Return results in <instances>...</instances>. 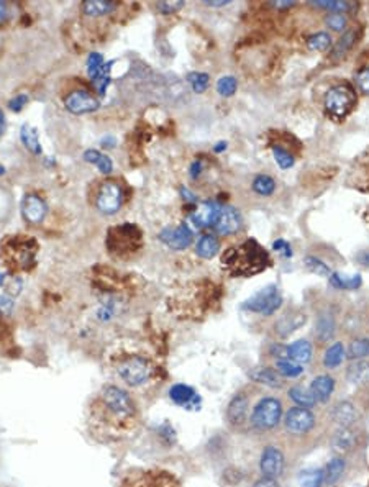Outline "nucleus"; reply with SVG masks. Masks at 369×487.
<instances>
[{
  "label": "nucleus",
  "instance_id": "1",
  "mask_svg": "<svg viewBox=\"0 0 369 487\" xmlns=\"http://www.w3.org/2000/svg\"><path fill=\"white\" fill-rule=\"evenodd\" d=\"M139 422V410L132 394L120 386L109 384L94 397L91 423L94 432L107 438H121L135 430Z\"/></svg>",
  "mask_w": 369,
  "mask_h": 487
},
{
  "label": "nucleus",
  "instance_id": "2",
  "mask_svg": "<svg viewBox=\"0 0 369 487\" xmlns=\"http://www.w3.org/2000/svg\"><path fill=\"white\" fill-rule=\"evenodd\" d=\"M271 256L255 238L227 250L222 256L223 269L233 277H251L271 266Z\"/></svg>",
  "mask_w": 369,
  "mask_h": 487
},
{
  "label": "nucleus",
  "instance_id": "3",
  "mask_svg": "<svg viewBox=\"0 0 369 487\" xmlns=\"http://www.w3.org/2000/svg\"><path fill=\"white\" fill-rule=\"evenodd\" d=\"M358 105L357 89L350 83L335 84L327 90L323 99V110L333 121H345Z\"/></svg>",
  "mask_w": 369,
  "mask_h": 487
},
{
  "label": "nucleus",
  "instance_id": "4",
  "mask_svg": "<svg viewBox=\"0 0 369 487\" xmlns=\"http://www.w3.org/2000/svg\"><path fill=\"white\" fill-rule=\"evenodd\" d=\"M282 418V402L277 397H263L251 412L250 423L255 430L269 432L279 425Z\"/></svg>",
  "mask_w": 369,
  "mask_h": 487
},
{
  "label": "nucleus",
  "instance_id": "5",
  "mask_svg": "<svg viewBox=\"0 0 369 487\" xmlns=\"http://www.w3.org/2000/svg\"><path fill=\"white\" fill-rule=\"evenodd\" d=\"M117 374L125 384L130 387H139L150 381L153 374L151 363L143 356H128L121 359L117 366Z\"/></svg>",
  "mask_w": 369,
  "mask_h": 487
},
{
  "label": "nucleus",
  "instance_id": "6",
  "mask_svg": "<svg viewBox=\"0 0 369 487\" xmlns=\"http://www.w3.org/2000/svg\"><path fill=\"white\" fill-rule=\"evenodd\" d=\"M282 304V294L279 291L276 284H269V286L263 287L259 292H256L253 297H250L248 300L243 304V309L248 310L253 314L261 315H273Z\"/></svg>",
  "mask_w": 369,
  "mask_h": 487
},
{
  "label": "nucleus",
  "instance_id": "7",
  "mask_svg": "<svg viewBox=\"0 0 369 487\" xmlns=\"http://www.w3.org/2000/svg\"><path fill=\"white\" fill-rule=\"evenodd\" d=\"M120 487H179V482L171 472L160 469L135 471L121 481Z\"/></svg>",
  "mask_w": 369,
  "mask_h": 487
},
{
  "label": "nucleus",
  "instance_id": "8",
  "mask_svg": "<svg viewBox=\"0 0 369 487\" xmlns=\"http://www.w3.org/2000/svg\"><path fill=\"white\" fill-rule=\"evenodd\" d=\"M284 427L289 435H307L315 427V415L309 409L292 407L284 415Z\"/></svg>",
  "mask_w": 369,
  "mask_h": 487
},
{
  "label": "nucleus",
  "instance_id": "9",
  "mask_svg": "<svg viewBox=\"0 0 369 487\" xmlns=\"http://www.w3.org/2000/svg\"><path fill=\"white\" fill-rule=\"evenodd\" d=\"M97 209L102 212L103 215H114L120 210L121 204H123V194H121V187L114 180H107L103 182L97 194Z\"/></svg>",
  "mask_w": 369,
  "mask_h": 487
},
{
  "label": "nucleus",
  "instance_id": "10",
  "mask_svg": "<svg viewBox=\"0 0 369 487\" xmlns=\"http://www.w3.org/2000/svg\"><path fill=\"white\" fill-rule=\"evenodd\" d=\"M284 468L286 461L282 451L274 445L264 446V450L261 451L259 456V471L263 477L277 479V477H281L282 472H284Z\"/></svg>",
  "mask_w": 369,
  "mask_h": 487
},
{
  "label": "nucleus",
  "instance_id": "11",
  "mask_svg": "<svg viewBox=\"0 0 369 487\" xmlns=\"http://www.w3.org/2000/svg\"><path fill=\"white\" fill-rule=\"evenodd\" d=\"M248 415H250V397L245 391H241L238 392L237 395H233V399L230 400V404H228L227 407V413H225V417H227L228 425L238 430V428L245 427L246 422L250 420Z\"/></svg>",
  "mask_w": 369,
  "mask_h": 487
},
{
  "label": "nucleus",
  "instance_id": "12",
  "mask_svg": "<svg viewBox=\"0 0 369 487\" xmlns=\"http://www.w3.org/2000/svg\"><path fill=\"white\" fill-rule=\"evenodd\" d=\"M7 258L12 261L13 266H19V268L26 269L28 264H31L35 261V253H37V245L31 240H20V238H15V240L8 243L6 246Z\"/></svg>",
  "mask_w": 369,
  "mask_h": 487
},
{
  "label": "nucleus",
  "instance_id": "13",
  "mask_svg": "<svg viewBox=\"0 0 369 487\" xmlns=\"http://www.w3.org/2000/svg\"><path fill=\"white\" fill-rule=\"evenodd\" d=\"M65 107L66 110L71 112V114L84 115V114H91V112H96L97 108L101 107V102H98L97 99L89 92V90L78 89V90H73L71 94H67V97L65 99Z\"/></svg>",
  "mask_w": 369,
  "mask_h": 487
},
{
  "label": "nucleus",
  "instance_id": "14",
  "mask_svg": "<svg viewBox=\"0 0 369 487\" xmlns=\"http://www.w3.org/2000/svg\"><path fill=\"white\" fill-rule=\"evenodd\" d=\"M161 241H164L169 248H173L175 251H182L192 245L194 234L192 230L187 227L186 223L178 225V227H168L160 233Z\"/></svg>",
  "mask_w": 369,
  "mask_h": 487
},
{
  "label": "nucleus",
  "instance_id": "15",
  "mask_svg": "<svg viewBox=\"0 0 369 487\" xmlns=\"http://www.w3.org/2000/svg\"><path fill=\"white\" fill-rule=\"evenodd\" d=\"M22 214H24V219L30 225H40L46 219V202H44L42 197L35 196V194H30V196H26L24 202H22Z\"/></svg>",
  "mask_w": 369,
  "mask_h": 487
},
{
  "label": "nucleus",
  "instance_id": "16",
  "mask_svg": "<svg viewBox=\"0 0 369 487\" xmlns=\"http://www.w3.org/2000/svg\"><path fill=\"white\" fill-rule=\"evenodd\" d=\"M169 399L186 410H197L200 407V395L197 394L194 387L187 384H174L171 387Z\"/></svg>",
  "mask_w": 369,
  "mask_h": 487
},
{
  "label": "nucleus",
  "instance_id": "17",
  "mask_svg": "<svg viewBox=\"0 0 369 487\" xmlns=\"http://www.w3.org/2000/svg\"><path fill=\"white\" fill-rule=\"evenodd\" d=\"M358 435L353 430V427H338V430L333 433L332 436V450L336 456L343 458L350 451L354 450L357 446Z\"/></svg>",
  "mask_w": 369,
  "mask_h": 487
},
{
  "label": "nucleus",
  "instance_id": "18",
  "mask_svg": "<svg viewBox=\"0 0 369 487\" xmlns=\"http://www.w3.org/2000/svg\"><path fill=\"white\" fill-rule=\"evenodd\" d=\"M361 38V28L358 26H350L343 31V35L340 36L338 42L333 44V49L330 53V58L333 61H340L348 54L351 49L354 48V44Z\"/></svg>",
  "mask_w": 369,
  "mask_h": 487
},
{
  "label": "nucleus",
  "instance_id": "19",
  "mask_svg": "<svg viewBox=\"0 0 369 487\" xmlns=\"http://www.w3.org/2000/svg\"><path fill=\"white\" fill-rule=\"evenodd\" d=\"M241 227V216L238 214L237 209L233 207L225 205L222 207V212H220V216L215 223V232L222 237H228V234H235Z\"/></svg>",
  "mask_w": 369,
  "mask_h": 487
},
{
  "label": "nucleus",
  "instance_id": "20",
  "mask_svg": "<svg viewBox=\"0 0 369 487\" xmlns=\"http://www.w3.org/2000/svg\"><path fill=\"white\" fill-rule=\"evenodd\" d=\"M307 322V315L304 312H300V310H289V312L282 315L281 318L276 322V335H279L281 338L289 336L291 333H294L295 330H299L302 325H305Z\"/></svg>",
  "mask_w": 369,
  "mask_h": 487
},
{
  "label": "nucleus",
  "instance_id": "21",
  "mask_svg": "<svg viewBox=\"0 0 369 487\" xmlns=\"http://www.w3.org/2000/svg\"><path fill=\"white\" fill-rule=\"evenodd\" d=\"M220 212H222V205L217 204V202H202L199 209L192 214V222L200 228L215 227V223H217L220 216Z\"/></svg>",
  "mask_w": 369,
  "mask_h": 487
},
{
  "label": "nucleus",
  "instance_id": "22",
  "mask_svg": "<svg viewBox=\"0 0 369 487\" xmlns=\"http://www.w3.org/2000/svg\"><path fill=\"white\" fill-rule=\"evenodd\" d=\"M333 391H335V379L328 376V374L317 376L312 381V384H310V392H312V395L315 397L317 402H328Z\"/></svg>",
  "mask_w": 369,
  "mask_h": 487
},
{
  "label": "nucleus",
  "instance_id": "23",
  "mask_svg": "<svg viewBox=\"0 0 369 487\" xmlns=\"http://www.w3.org/2000/svg\"><path fill=\"white\" fill-rule=\"evenodd\" d=\"M332 418L338 423V427H353L358 420L357 407L348 400L338 402L332 412Z\"/></svg>",
  "mask_w": 369,
  "mask_h": 487
},
{
  "label": "nucleus",
  "instance_id": "24",
  "mask_svg": "<svg viewBox=\"0 0 369 487\" xmlns=\"http://www.w3.org/2000/svg\"><path fill=\"white\" fill-rule=\"evenodd\" d=\"M336 333V322L335 317L330 312H322L315 322V335L322 343L330 341Z\"/></svg>",
  "mask_w": 369,
  "mask_h": 487
},
{
  "label": "nucleus",
  "instance_id": "25",
  "mask_svg": "<svg viewBox=\"0 0 369 487\" xmlns=\"http://www.w3.org/2000/svg\"><path fill=\"white\" fill-rule=\"evenodd\" d=\"M346 379L354 386L369 384V361L358 359L353 361L346 369Z\"/></svg>",
  "mask_w": 369,
  "mask_h": 487
},
{
  "label": "nucleus",
  "instance_id": "26",
  "mask_svg": "<svg viewBox=\"0 0 369 487\" xmlns=\"http://www.w3.org/2000/svg\"><path fill=\"white\" fill-rule=\"evenodd\" d=\"M286 356L299 364L309 363L312 359V345L307 340H297L287 346Z\"/></svg>",
  "mask_w": 369,
  "mask_h": 487
},
{
  "label": "nucleus",
  "instance_id": "27",
  "mask_svg": "<svg viewBox=\"0 0 369 487\" xmlns=\"http://www.w3.org/2000/svg\"><path fill=\"white\" fill-rule=\"evenodd\" d=\"M250 377L253 379L255 382H258V384L273 387V389L282 386V379L279 377L277 371L273 368H255L253 371L250 373Z\"/></svg>",
  "mask_w": 369,
  "mask_h": 487
},
{
  "label": "nucleus",
  "instance_id": "28",
  "mask_svg": "<svg viewBox=\"0 0 369 487\" xmlns=\"http://www.w3.org/2000/svg\"><path fill=\"white\" fill-rule=\"evenodd\" d=\"M220 251V241L217 237L214 234H204V237L199 238L196 245V253L197 256L204 259H212L218 255Z\"/></svg>",
  "mask_w": 369,
  "mask_h": 487
},
{
  "label": "nucleus",
  "instance_id": "29",
  "mask_svg": "<svg viewBox=\"0 0 369 487\" xmlns=\"http://www.w3.org/2000/svg\"><path fill=\"white\" fill-rule=\"evenodd\" d=\"M345 346L341 341L333 343L332 346H328L325 354H323V366L327 369H336L340 366L341 363H343L345 359Z\"/></svg>",
  "mask_w": 369,
  "mask_h": 487
},
{
  "label": "nucleus",
  "instance_id": "30",
  "mask_svg": "<svg viewBox=\"0 0 369 487\" xmlns=\"http://www.w3.org/2000/svg\"><path fill=\"white\" fill-rule=\"evenodd\" d=\"M20 139H22V143H24V146L26 148V150L33 153V155H42V151H43L42 143H40L38 133H37V130L33 128V126L28 125V123H25L24 126H22Z\"/></svg>",
  "mask_w": 369,
  "mask_h": 487
},
{
  "label": "nucleus",
  "instance_id": "31",
  "mask_svg": "<svg viewBox=\"0 0 369 487\" xmlns=\"http://www.w3.org/2000/svg\"><path fill=\"white\" fill-rule=\"evenodd\" d=\"M84 161L91 162V164L97 166V169L101 171L102 174H110L112 169H114V162L107 155H103L98 150H87L84 151Z\"/></svg>",
  "mask_w": 369,
  "mask_h": 487
},
{
  "label": "nucleus",
  "instance_id": "32",
  "mask_svg": "<svg viewBox=\"0 0 369 487\" xmlns=\"http://www.w3.org/2000/svg\"><path fill=\"white\" fill-rule=\"evenodd\" d=\"M289 397L297 404V407L312 409L317 404L315 397L312 395L310 389H304L302 386H294L289 389Z\"/></svg>",
  "mask_w": 369,
  "mask_h": 487
},
{
  "label": "nucleus",
  "instance_id": "33",
  "mask_svg": "<svg viewBox=\"0 0 369 487\" xmlns=\"http://www.w3.org/2000/svg\"><path fill=\"white\" fill-rule=\"evenodd\" d=\"M115 8L114 2H105V0H85L83 10L89 17H102L110 13Z\"/></svg>",
  "mask_w": 369,
  "mask_h": 487
},
{
  "label": "nucleus",
  "instance_id": "34",
  "mask_svg": "<svg viewBox=\"0 0 369 487\" xmlns=\"http://www.w3.org/2000/svg\"><path fill=\"white\" fill-rule=\"evenodd\" d=\"M251 187H253V191L258 194V196L269 197L273 196L274 191H276V180L268 174H258L255 176Z\"/></svg>",
  "mask_w": 369,
  "mask_h": 487
},
{
  "label": "nucleus",
  "instance_id": "35",
  "mask_svg": "<svg viewBox=\"0 0 369 487\" xmlns=\"http://www.w3.org/2000/svg\"><path fill=\"white\" fill-rule=\"evenodd\" d=\"M345 468H346V463H345L343 458H341V456L333 458L332 461L327 464V468H325V482H327V484L328 486L335 484V482L338 481L341 476H343Z\"/></svg>",
  "mask_w": 369,
  "mask_h": 487
},
{
  "label": "nucleus",
  "instance_id": "36",
  "mask_svg": "<svg viewBox=\"0 0 369 487\" xmlns=\"http://www.w3.org/2000/svg\"><path fill=\"white\" fill-rule=\"evenodd\" d=\"M276 371L277 374H281V376L292 379V377H299L300 374L304 373V366L289 358H281L276 361Z\"/></svg>",
  "mask_w": 369,
  "mask_h": 487
},
{
  "label": "nucleus",
  "instance_id": "37",
  "mask_svg": "<svg viewBox=\"0 0 369 487\" xmlns=\"http://www.w3.org/2000/svg\"><path fill=\"white\" fill-rule=\"evenodd\" d=\"M332 46V36L327 31H317L307 38V48L310 51L323 53Z\"/></svg>",
  "mask_w": 369,
  "mask_h": 487
},
{
  "label": "nucleus",
  "instance_id": "38",
  "mask_svg": "<svg viewBox=\"0 0 369 487\" xmlns=\"http://www.w3.org/2000/svg\"><path fill=\"white\" fill-rule=\"evenodd\" d=\"M302 487H322L325 482V469H309L299 476Z\"/></svg>",
  "mask_w": 369,
  "mask_h": 487
},
{
  "label": "nucleus",
  "instance_id": "39",
  "mask_svg": "<svg viewBox=\"0 0 369 487\" xmlns=\"http://www.w3.org/2000/svg\"><path fill=\"white\" fill-rule=\"evenodd\" d=\"M369 356V338H354L353 341L350 343L348 348V358L353 361L364 359Z\"/></svg>",
  "mask_w": 369,
  "mask_h": 487
},
{
  "label": "nucleus",
  "instance_id": "40",
  "mask_svg": "<svg viewBox=\"0 0 369 487\" xmlns=\"http://www.w3.org/2000/svg\"><path fill=\"white\" fill-rule=\"evenodd\" d=\"M271 151H273L274 161H276V164L281 169H289V168H292V166H294V162H295L294 155H292L291 151H287L286 148H282L281 144H273Z\"/></svg>",
  "mask_w": 369,
  "mask_h": 487
},
{
  "label": "nucleus",
  "instance_id": "41",
  "mask_svg": "<svg viewBox=\"0 0 369 487\" xmlns=\"http://www.w3.org/2000/svg\"><path fill=\"white\" fill-rule=\"evenodd\" d=\"M328 279H330V284L333 287L343 289V291H351V289H358L361 286V276H359V274L351 277H345L340 276L338 273H332V276Z\"/></svg>",
  "mask_w": 369,
  "mask_h": 487
},
{
  "label": "nucleus",
  "instance_id": "42",
  "mask_svg": "<svg viewBox=\"0 0 369 487\" xmlns=\"http://www.w3.org/2000/svg\"><path fill=\"white\" fill-rule=\"evenodd\" d=\"M114 62L115 61L105 62V65H103V67H102V71L97 74V78L92 79L94 87L97 89L98 96L101 97L105 96L107 87H109V84H110V71H112V66H114Z\"/></svg>",
  "mask_w": 369,
  "mask_h": 487
},
{
  "label": "nucleus",
  "instance_id": "43",
  "mask_svg": "<svg viewBox=\"0 0 369 487\" xmlns=\"http://www.w3.org/2000/svg\"><path fill=\"white\" fill-rule=\"evenodd\" d=\"M312 6L325 8V10H330L332 13H346L353 8L350 2H340V0H318V2H312Z\"/></svg>",
  "mask_w": 369,
  "mask_h": 487
},
{
  "label": "nucleus",
  "instance_id": "44",
  "mask_svg": "<svg viewBox=\"0 0 369 487\" xmlns=\"http://www.w3.org/2000/svg\"><path fill=\"white\" fill-rule=\"evenodd\" d=\"M304 263H305V268H307L309 271H312V273L317 274V276H323V277L332 276L330 268H328V266L323 263L322 259L315 258V256H307Z\"/></svg>",
  "mask_w": 369,
  "mask_h": 487
},
{
  "label": "nucleus",
  "instance_id": "45",
  "mask_svg": "<svg viewBox=\"0 0 369 487\" xmlns=\"http://www.w3.org/2000/svg\"><path fill=\"white\" fill-rule=\"evenodd\" d=\"M238 89V80L233 76H223L217 83V92L222 97H232Z\"/></svg>",
  "mask_w": 369,
  "mask_h": 487
},
{
  "label": "nucleus",
  "instance_id": "46",
  "mask_svg": "<svg viewBox=\"0 0 369 487\" xmlns=\"http://www.w3.org/2000/svg\"><path fill=\"white\" fill-rule=\"evenodd\" d=\"M187 83L192 85L196 94H202L209 87V76L205 72H189Z\"/></svg>",
  "mask_w": 369,
  "mask_h": 487
},
{
  "label": "nucleus",
  "instance_id": "47",
  "mask_svg": "<svg viewBox=\"0 0 369 487\" xmlns=\"http://www.w3.org/2000/svg\"><path fill=\"white\" fill-rule=\"evenodd\" d=\"M103 65H105V61H103V56L101 53H91L87 58V74L91 80L94 78H97L98 72L102 71Z\"/></svg>",
  "mask_w": 369,
  "mask_h": 487
},
{
  "label": "nucleus",
  "instance_id": "48",
  "mask_svg": "<svg viewBox=\"0 0 369 487\" xmlns=\"http://www.w3.org/2000/svg\"><path fill=\"white\" fill-rule=\"evenodd\" d=\"M325 24L333 31H343L348 25V18H346L345 13H330L325 18Z\"/></svg>",
  "mask_w": 369,
  "mask_h": 487
},
{
  "label": "nucleus",
  "instance_id": "49",
  "mask_svg": "<svg viewBox=\"0 0 369 487\" xmlns=\"http://www.w3.org/2000/svg\"><path fill=\"white\" fill-rule=\"evenodd\" d=\"M354 80H357L358 89L364 96H369V66H363L361 69H358L357 74H354Z\"/></svg>",
  "mask_w": 369,
  "mask_h": 487
},
{
  "label": "nucleus",
  "instance_id": "50",
  "mask_svg": "<svg viewBox=\"0 0 369 487\" xmlns=\"http://www.w3.org/2000/svg\"><path fill=\"white\" fill-rule=\"evenodd\" d=\"M184 7L182 0H178V2H160L157 3V10H160L163 15H173L178 10H181Z\"/></svg>",
  "mask_w": 369,
  "mask_h": 487
},
{
  "label": "nucleus",
  "instance_id": "51",
  "mask_svg": "<svg viewBox=\"0 0 369 487\" xmlns=\"http://www.w3.org/2000/svg\"><path fill=\"white\" fill-rule=\"evenodd\" d=\"M26 102H28V96H26V94H19V96H15L8 102V107H10V110L13 112H20L22 108L26 105Z\"/></svg>",
  "mask_w": 369,
  "mask_h": 487
},
{
  "label": "nucleus",
  "instance_id": "52",
  "mask_svg": "<svg viewBox=\"0 0 369 487\" xmlns=\"http://www.w3.org/2000/svg\"><path fill=\"white\" fill-rule=\"evenodd\" d=\"M273 248H274V250H276V251L281 253V255H284L286 258H291V256H292V248H291V245H289V243H287L286 240H277V241H274V243H273Z\"/></svg>",
  "mask_w": 369,
  "mask_h": 487
},
{
  "label": "nucleus",
  "instance_id": "53",
  "mask_svg": "<svg viewBox=\"0 0 369 487\" xmlns=\"http://www.w3.org/2000/svg\"><path fill=\"white\" fill-rule=\"evenodd\" d=\"M13 310V300L8 296H0V312L3 315H10Z\"/></svg>",
  "mask_w": 369,
  "mask_h": 487
},
{
  "label": "nucleus",
  "instance_id": "54",
  "mask_svg": "<svg viewBox=\"0 0 369 487\" xmlns=\"http://www.w3.org/2000/svg\"><path fill=\"white\" fill-rule=\"evenodd\" d=\"M253 487H281L279 486L277 479H273V477H261L255 482Z\"/></svg>",
  "mask_w": 369,
  "mask_h": 487
},
{
  "label": "nucleus",
  "instance_id": "55",
  "mask_svg": "<svg viewBox=\"0 0 369 487\" xmlns=\"http://www.w3.org/2000/svg\"><path fill=\"white\" fill-rule=\"evenodd\" d=\"M205 6H209V7H225V6H228V0H205Z\"/></svg>",
  "mask_w": 369,
  "mask_h": 487
},
{
  "label": "nucleus",
  "instance_id": "56",
  "mask_svg": "<svg viewBox=\"0 0 369 487\" xmlns=\"http://www.w3.org/2000/svg\"><path fill=\"white\" fill-rule=\"evenodd\" d=\"M200 171H202V162H199V161L192 162V166H191V176H192V178H197V176L200 174Z\"/></svg>",
  "mask_w": 369,
  "mask_h": 487
},
{
  "label": "nucleus",
  "instance_id": "57",
  "mask_svg": "<svg viewBox=\"0 0 369 487\" xmlns=\"http://www.w3.org/2000/svg\"><path fill=\"white\" fill-rule=\"evenodd\" d=\"M271 6L276 7V8H287V7L294 6V2H289V0H281V2H271Z\"/></svg>",
  "mask_w": 369,
  "mask_h": 487
},
{
  "label": "nucleus",
  "instance_id": "58",
  "mask_svg": "<svg viewBox=\"0 0 369 487\" xmlns=\"http://www.w3.org/2000/svg\"><path fill=\"white\" fill-rule=\"evenodd\" d=\"M8 15V7L6 2H0V20H6Z\"/></svg>",
  "mask_w": 369,
  "mask_h": 487
},
{
  "label": "nucleus",
  "instance_id": "59",
  "mask_svg": "<svg viewBox=\"0 0 369 487\" xmlns=\"http://www.w3.org/2000/svg\"><path fill=\"white\" fill-rule=\"evenodd\" d=\"M181 194H182V197H187V200L196 202V196H194V194H191V192H189L186 187H181Z\"/></svg>",
  "mask_w": 369,
  "mask_h": 487
},
{
  "label": "nucleus",
  "instance_id": "60",
  "mask_svg": "<svg viewBox=\"0 0 369 487\" xmlns=\"http://www.w3.org/2000/svg\"><path fill=\"white\" fill-rule=\"evenodd\" d=\"M102 144L105 146V144H109V148L115 146V138L114 137H103L102 138Z\"/></svg>",
  "mask_w": 369,
  "mask_h": 487
},
{
  "label": "nucleus",
  "instance_id": "61",
  "mask_svg": "<svg viewBox=\"0 0 369 487\" xmlns=\"http://www.w3.org/2000/svg\"><path fill=\"white\" fill-rule=\"evenodd\" d=\"M3 126H6V117H3L2 110H0V135L3 132Z\"/></svg>",
  "mask_w": 369,
  "mask_h": 487
},
{
  "label": "nucleus",
  "instance_id": "62",
  "mask_svg": "<svg viewBox=\"0 0 369 487\" xmlns=\"http://www.w3.org/2000/svg\"><path fill=\"white\" fill-rule=\"evenodd\" d=\"M223 150H227V143H218L217 148H215V151H217V153L223 151Z\"/></svg>",
  "mask_w": 369,
  "mask_h": 487
}]
</instances>
